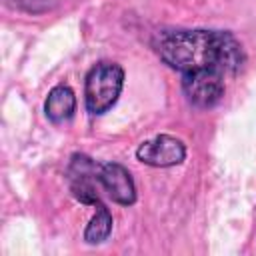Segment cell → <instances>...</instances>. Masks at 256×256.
<instances>
[{"label": "cell", "instance_id": "cell-1", "mask_svg": "<svg viewBox=\"0 0 256 256\" xmlns=\"http://www.w3.org/2000/svg\"><path fill=\"white\" fill-rule=\"evenodd\" d=\"M154 48L168 66L182 74L216 68L226 76L236 74L244 64L240 42L222 30H166L156 36Z\"/></svg>", "mask_w": 256, "mask_h": 256}, {"label": "cell", "instance_id": "cell-2", "mask_svg": "<svg viewBox=\"0 0 256 256\" xmlns=\"http://www.w3.org/2000/svg\"><path fill=\"white\" fill-rule=\"evenodd\" d=\"M124 86V70L116 62H98L90 68L84 82V102L90 114L110 110Z\"/></svg>", "mask_w": 256, "mask_h": 256}, {"label": "cell", "instance_id": "cell-3", "mask_svg": "<svg viewBox=\"0 0 256 256\" xmlns=\"http://www.w3.org/2000/svg\"><path fill=\"white\" fill-rule=\"evenodd\" d=\"M186 100L196 108H212L224 96V74L216 68H198L182 74Z\"/></svg>", "mask_w": 256, "mask_h": 256}, {"label": "cell", "instance_id": "cell-4", "mask_svg": "<svg viewBox=\"0 0 256 256\" xmlns=\"http://www.w3.org/2000/svg\"><path fill=\"white\" fill-rule=\"evenodd\" d=\"M136 156L140 162L154 168H170L186 158V146L180 138L170 134H160L152 140H146L138 146Z\"/></svg>", "mask_w": 256, "mask_h": 256}, {"label": "cell", "instance_id": "cell-5", "mask_svg": "<svg viewBox=\"0 0 256 256\" xmlns=\"http://www.w3.org/2000/svg\"><path fill=\"white\" fill-rule=\"evenodd\" d=\"M98 180H100V186L108 192V196L114 202H118L122 206L134 204V200H136V186H134V180H132L130 172L122 164H118V162L100 164Z\"/></svg>", "mask_w": 256, "mask_h": 256}, {"label": "cell", "instance_id": "cell-6", "mask_svg": "<svg viewBox=\"0 0 256 256\" xmlns=\"http://www.w3.org/2000/svg\"><path fill=\"white\" fill-rule=\"evenodd\" d=\"M44 112H46L48 120L54 124L70 120L76 112V94L72 92V88L66 84L54 86L48 92V98L44 102Z\"/></svg>", "mask_w": 256, "mask_h": 256}, {"label": "cell", "instance_id": "cell-7", "mask_svg": "<svg viewBox=\"0 0 256 256\" xmlns=\"http://www.w3.org/2000/svg\"><path fill=\"white\" fill-rule=\"evenodd\" d=\"M110 232H112V214L100 202L98 208H96V214L92 216L90 224L84 230V240L88 244H100L110 236Z\"/></svg>", "mask_w": 256, "mask_h": 256}, {"label": "cell", "instance_id": "cell-8", "mask_svg": "<svg viewBox=\"0 0 256 256\" xmlns=\"http://www.w3.org/2000/svg\"><path fill=\"white\" fill-rule=\"evenodd\" d=\"M14 8L26 10V12H44L48 10L56 0H8Z\"/></svg>", "mask_w": 256, "mask_h": 256}]
</instances>
